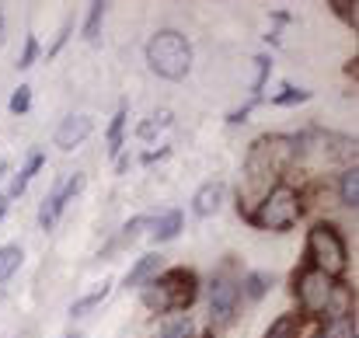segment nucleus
I'll list each match as a JSON object with an SVG mask.
<instances>
[{
  "instance_id": "f257e3e1",
  "label": "nucleus",
  "mask_w": 359,
  "mask_h": 338,
  "mask_svg": "<svg viewBox=\"0 0 359 338\" xmlns=\"http://www.w3.org/2000/svg\"><path fill=\"white\" fill-rule=\"evenodd\" d=\"M143 53H147L150 70L164 81H182L192 70V42L175 28H161L157 35H150Z\"/></svg>"
},
{
  "instance_id": "5701e85b",
  "label": "nucleus",
  "mask_w": 359,
  "mask_h": 338,
  "mask_svg": "<svg viewBox=\"0 0 359 338\" xmlns=\"http://www.w3.org/2000/svg\"><path fill=\"white\" fill-rule=\"evenodd\" d=\"M35 56H39V39L28 35V39H25V49H21V56H18V70H28V67L35 63Z\"/></svg>"
},
{
  "instance_id": "b1692460",
  "label": "nucleus",
  "mask_w": 359,
  "mask_h": 338,
  "mask_svg": "<svg viewBox=\"0 0 359 338\" xmlns=\"http://www.w3.org/2000/svg\"><path fill=\"white\" fill-rule=\"evenodd\" d=\"M143 227H150V220H147V217H133V220H129V224L122 227L119 241H122V244H126V241H136V234H140V230H143Z\"/></svg>"
},
{
  "instance_id": "20e7f679",
  "label": "nucleus",
  "mask_w": 359,
  "mask_h": 338,
  "mask_svg": "<svg viewBox=\"0 0 359 338\" xmlns=\"http://www.w3.org/2000/svg\"><path fill=\"white\" fill-rule=\"evenodd\" d=\"M332 290L335 283L318 272V269H304L300 279H297V300H300V311L304 314H325L328 311V300H332Z\"/></svg>"
},
{
  "instance_id": "cd10ccee",
  "label": "nucleus",
  "mask_w": 359,
  "mask_h": 338,
  "mask_svg": "<svg viewBox=\"0 0 359 338\" xmlns=\"http://www.w3.org/2000/svg\"><path fill=\"white\" fill-rule=\"evenodd\" d=\"M7 213V196H0V217Z\"/></svg>"
},
{
  "instance_id": "0eeeda50",
  "label": "nucleus",
  "mask_w": 359,
  "mask_h": 338,
  "mask_svg": "<svg viewBox=\"0 0 359 338\" xmlns=\"http://www.w3.org/2000/svg\"><path fill=\"white\" fill-rule=\"evenodd\" d=\"M154 283L164 290V297H168L171 311L189 307V304L196 300V276H192V272H185V269H171V272H164V276H161V279H154Z\"/></svg>"
},
{
  "instance_id": "f3484780",
  "label": "nucleus",
  "mask_w": 359,
  "mask_h": 338,
  "mask_svg": "<svg viewBox=\"0 0 359 338\" xmlns=\"http://www.w3.org/2000/svg\"><path fill=\"white\" fill-rule=\"evenodd\" d=\"M304 102H311V91L293 88V84H283V91L272 98V105H276V109H290V105H304Z\"/></svg>"
},
{
  "instance_id": "2f4dec72",
  "label": "nucleus",
  "mask_w": 359,
  "mask_h": 338,
  "mask_svg": "<svg viewBox=\"0 0 359 338\" xmlns=\"http://www.w3.org/2000/svg\"><path fill=\"white\" fill-rule=\"evenodd\" d=\"M0 28H4V18H0Z\"/></svg>"
},
{
  "instance_id": "f8f14e48",
  "label": "nucleus",
  "mask_w": 359,
  "mask_h": 338,
  "mask_svg": "<svg viewBox=\"0 0 359 338\" xmlns=\"http://www.w3.org/2000/svg\"><path fill=\"white\" fill-rule=\"evenodd\" d=\"M154 272H161V255H143L133 269H129V276H126V286H143Z\"/></svg>"
},
{
  "instance_id": "c756f323",
  "label": "nucleus",
  "mask_w": 359,
  "mask_h": 338,
  "mask_svg": "<svg viewBox=\"0 0 359 338\" xmlns=\"http://www.w3.org/2000/svg\"><path fill=\"white\" fill-rule=\"evenodd\" d=\"M67 338H84V335H67Z\"/></svg>"
},
{
  "instance_id": "6ab92c4d",
  "label": "nucleus",
  "mask_w": 359,
  "mask_h": 338,
  "mask_svg": "<svg viewBox=\"0 0 359 338\" xmlns=\"http://www.w3.org/2000/svg\"><path fill=\"white\" fill-rule=\"evenodd\" d=\"M272 74V60L269 56H255V84H251V95H255V102H258V95H262V88H265V77Z\"/></svg>"
},
{
  "instance_id": "4be33fe9",
  "label": "nucleus",
  "mask_w": 359,
  "mask_h": 338,
  "mask_svg": "<svg viewBox=\"0 0 359 338\" xmlns=\"http://www.w3.org/2000/svg\"><path fill=\"white\" fill-rule=\"evenodd\" d=\"M122 129H126V109H119L116 119H112V126H109V150L112 154L122 150Z\"/></svg>"
},
{
  "instance_id": "a211bd4d",
  "label": "nucleus",
  "mask_w": 359,
  "mask_h": 338,
  "mask_svg": "<svg viewBox=\"0 0 359 338\" xmlns=\"http://www.w3.org/2000/svg\"><path fill=\"white\" fill-rule=\"evenodd\" d=\"M321 338H356V318L353 314H342V318H332L325 335Z\"/></svg>"
},
{
  "instance_id": "bb28decb",
  "label": "nucleus",
  "mask_w": 359,
  "mask_h": 338,
  "mask_svg": "<svg viewBox=\"0 0 359 338\" xmlns=\"http://www.w3.org/2000/svg\"><path fill=\"white\" fill-rule=\"evenodd\" d=\"M164 338H189V325H178V328H171Z\"/></svg>"
},
{
  "instance_id": "9b49d317",
  "label": "nucleus",
  "mask_w": 359,
  "mask_h": 338,
  "mask_svg": "<svg viewBox=\"0 0 359 338\" xmlns=\"http://www.w3.org/2000/svg\"><path fill=\"white\" fill-rule=\"evenodd\" d=\"M42 164H46V157H42V154L35 150V154L28 157V164H25V168H21V171H18V175L11 178V192H7V199H14V196H21V192L28 189V182H32V178H35L39 171H42Z\"/></svg>"
},
{
  "instance_id": "423d86ee",
  "label": "nucleus",
  "mask_w": 359,
  "mask_h": 338,
  "mask_svg": "<svg viewBox=\"0 0 359 338\" xmlns=\"http://www.w3.org/2000/svg\"><path fill=\"white\" fill-rule=\"evenodd\" d=\"M238 300H241L238 286H234L227 276H217V279L210 283V314H213L217 325H231V321H234Z\"/></svg>"
},
{
  "instance_id": "1a4fd4ad",
  "label": "nucleus",
  "mask_w": 359,
  "mask_h": 338,
  "mask_svg": "<svg viewBox=\"0 0 359 338\" xmlns=\"http://www.w3.org/2000/svg\"><path fill=\"white\" fill-rule=\"evenodd\" d=\"M224 196H227V185L220 182V178H213V182H203L199 185V192L192 196V213L196 217H213L220 206H224Z\"/></svg>"
},
{
  "instance_id": "4468645a",
  "label": "nucleus",
  "mask_w": 359,
  "mask_h": 338,
  "mask_svg": "<svg viewBox=\"0 0 359 338\" xmlns=\"http://www.w3.org/2000/svg\"><path fill=\"white\" fill-rule=\"evenodd\" d=\"M105 11H109V4H102V0H95V4L88 7V21H84V39H88V42H98V35H102V21H105Z\"/></svg>"
},
{
  "instance_id": "393cba45",
  "label": "nucleus",
  "mask_w": 359,
  "mask_h": 338,
  "mask_svg": "<svg viewBox=\"0 0 359 338\" xmlns=\"http://www.w3.org/2000/svg\"><path fill=\"white\" fill-rule=\"evenodd\" d=\"M332 11L346 21H356V4H346V0H332Z\"/></svg>"
},
{
  "instance_id": "ddd939ff",
  "label": "nucleus",
  "mask_w": 359,
  "mask_h": 338,
  "mask_svg": "<svg viewBox=\"0 0 359 338\" xmlns=\"http://www.w3.org/2000/svg\"><path fill=\"white\" fill-rule=\"evenodd\" d=\"M339 196H342V206H349V210H356V206H359V168H356V164L342 171Z\"/></svg>"
},
{
  "instance_id": "412c9836",
  "label": "nucleus",
  "mask_w": 359,
  "mask_h": 338,
  "mask_svg": "<svg viewBox=\"0 0 359 338\" xmlns=\"http://www.w3.org/2000/svg\"><path fill=\"white\" fill-rule=\"evenodd\" d=\"M7 109H11V115H25L28 112V109H32V88H28V84H21V88L11 95Z\"/></svg>"
},
{
  "instance_id": "39448f33",
  "label": "nucleus",
  "mask_w": 359,
  "mask_h": 338,
  "mask_svg": "<svg viewBox=\"0 0 359 338\" xmlns=\"http://www.w3.org/2000/svg\"><path fill=\"white\" fill-rule=\"evenodd\" d=\"M84 189V175H70L60 189H53L49 196H46V203H42V210H39V227L42 230H53L56 220L63 217V210H67V203H74V196Z\"/></svg>"
},
{
  "instance_id": "f03ea898",
  "label": "nucleus",
  "mask_w": 359,
  "mask_h": 338,
  "mask_svg": "<svg viewBox=\"0 0 359 338\" xmlns=\"http://www.w3.org/2000/svg\"><path fill=\"white\" fill-rule=\"evenodd\" d=\"M307 251H311V258H314L311 269L325 272L328 279H339V276L349 269V248H346V241H342V234H339L335 224L311 227V234H307Z\"/></svg>"
},
{
  "instance_id": "7ed1b4c3",
  "label": "nucleus",
  "mask_w": 359,
  "mask_h": 338,
  "mask_svg": "<svg viewBox=\"0 0 359 338\" xmlns=\"http://www.w3.org/2000/svg\"><path fill=\"white\" fill-rule=\"evenodd\" d=\"M248 220L255 227H262V230H276V234L290 230V227L300 220V192L290 189V185H283V182L272 185L265 192V199L258 203V210Z\"/></svg>"
},
{
  "instance_id": "c85d7f7f",
  "label": "nucleus",
  "mask_w": 359,
  "mask_h": 338,
  "mask_svg": "<svg viewBox=\"0 0 359 338\" xmlns=\"http://www.w3.org/2000/svg\"><path fill=\"white\" fill-rule=\"evenodd\" d=\"M4 171H7V164H4V161H0V178H4Z\"/></svg>"
},
{
  "instance_id": "6e6552de",
  "label": "nucleus",
  "mask_w": 359,
  "mask_h": 338,
  "mask_svg": "<svg viewBox=\"0 0 359 338\" xmlns=\"http://www.w3.org/2000/svg\"><path fill=\"white\" fill-rule=\"evenodd\" d=\"M91 133H95V119H91V115H67V119L60 122V129H56V147H60V150H74V147H81Z\"/></svg>"
},
{
  "instance_id": "dca6fc26",
  "label": "nucleus",
  "mask_w": 359,
  "mask_h": 338,
  "mask_svg": "<svg viewBox=\"0 0 359 338\" xmlns=\"http://www.w3.org/2000/svg\"><path fill=\"white\" fill-rule=\"evenodd\" d=\"M21 258H25V255H21L18 244H4V248H0V283H7V279L21 269Z\"/></svg>"
},
{
  "instance_id": "2eb2a0df",
  "label": "nucleus",
  "mask_w": 359,
  "mask_h": 338,
  "mask_svg": "<svg viewBox=\"0 0 359 338\" xmlns=\"http://www.w3.org/2000/svg\"><path fill=\"white\" fill-rule=\"evenodd\" d=\"M109 290H112V286H109V283H102V286H98V290H91L88 297L74 300V304H70V314H74V318H84L88 311H95V307H98V304L109 297Z\"/></svg>"
},
{
  "instance_id": "a878e982",
  "label": "nucleus",
  "mask_w": 359,
  "mask_h": 338,
  "mask_svg": "<svg viewBox=\"0 0 359 338\" xmlns=\"http://www.w3.org/2000/svg\"><path fill=\"white\" fill-rule=\"evenodd\" d=\"M67 35H70V21H63V28H60V35H56V42H53V49H49V56H56V53L63 49V42H67Z\"/></svg>"
},
{
  "instance_id": "aec40b11",
  "label": "nucleus",
  "mask_w": 359,
  "mask_h": 338,
  "mask_svg": "<svg viewBox=\"0 0 359 338\" xmlns=\"http://www.w3.org/2000/svg\"><path fill=\"white\" fill-rule=\"evenodd\" d=\"M265 290H269V279H265L262 272H248V276H244V293H248V300H262Z\"/></svg>"
},
{
  "instance_id": "7c9ffc66",
  "label": "nucleus",
  "mask_w": 359,
  "mask_h": 338,
  "mask_svg": "<svg viewBox=\"0 0 359 338\" xmlns=\"http://www.w3.org/2000/svg\"><path fill=\"white\" fill-rule=\"evenodd\" d=\"M265 338H272V335H265ZM286 338H293V335H286Z\"/></svg>"
},
{
  "instance_id": "9d476101",
  "label": "nucleus",
  "mask_w": 359,
  "mask_h": 338,
  "mask_svg": "<svg viewBox=\"0 0 359 338\" xmlns=\"http://www.w3.org/2000/svg\"><path fill=\"white\" fill-rule=\"evenodd\" d=\"M150 241L154 244H168V241H175L178 237V230H182V213L178 210H171V213H161L157 220H150Z\"/></svg>"
}]
</instances>
